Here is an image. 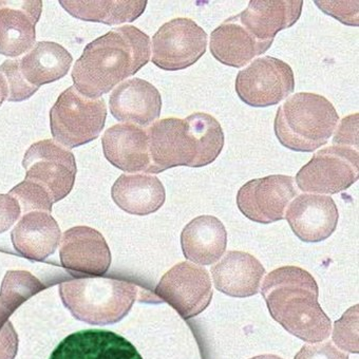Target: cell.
<instances>
[{
	"mask_svg": "<svg viewBox=\"0 0 359 359\" xmlns=\"http://www.w3.org/2000/svg\"><path fill=\"white\" fill-rule=\"evenodd\" d=\"M8 97V87L3 75L0 74V106L3 105L4 102Z\"/></svg>",
	"mask_w": 359,
	"mask_h": 359,
	"instance_id": "36",
	"label": "cell"
},
{
	"mask_svg": "<svg viewBox=\"0 0 359 359\" xmlns=\"http://www.w3.org/2000/svg\"><path fill=\"white\" fill-rule=\"evenodd\" d=\"M109 107L116 120L143 128L160 118L162 97L152 83L135 77L123 81L112 91Z\"/></svg>",
	"mask_w": 359,
	"mask_h": 359,
	"instance_id": "17",
	"label": "cell"
},
{
	"mask_svg": "<svg viewBox=\"0 0 359 359\" xmlns=\"http://www.w3.org/2000/svg\"><path fill=\"white\" fill-rule=\"evenodd\" d=\"M295 90L291 66L272 56H263L238 73L236 93L250 107L264 108L287 99Z\"/></svg>",
	"mask_w": 359,
	"mask_h": 359,
	"instance_id": "8",
	"label": "cell"
},
{
	"mask_svg": "<svg viewBox=\"0 0 359 359\" xmlns=\"http://www.w3.org/2000/svg\"><path fill=\"white\" fill-rule=\"evenodd\" d=\"M285 219L302 241L314 243L327 239L335 231L339 214L329 196L304 194L290 204Z\"/></svg>",
	"mask_w": 359,
	"mask_h": 359,
	"instance_id": "16",
	"label": "cell"
},
{
	"mask_svg": "<svg viewBox=\"0 0 359 359\" xmlns=\"http://www.w3.org/2000/svg\"><path fill=\"white\" fill-rule=\"evenodd\" d=\"M8 87L7 101L22 102L30 99L39 88L31 86L22 76L20 69V60H8L0 66Z\"/></svg>",
	"mask_w": 359,
	"mask_h": 359,
	"instance_id": "29",
	"label": "cell"
},
{
	"mask_svg": "<svg viewBox=\"0 0 359 359\" xmlns=\"http://www.w3.org/2000/svg\"><path fill=\"white\" fill-rule=\"evenodd\" d=\"M49 359H143L130 341L105 330H83L67 336Z\"/></svg>",
	"mask_w": 359,
	"mask_h": 359,
	"instance_id": "15",
	"label": "cell"
},
{
	"mask_svg": "<svg viewBox=\"0 0 359 359\" xmlns=\"http://www.w3.org/2000/svg\"><path fill=\"white\" fill-rule=\"evenodd\" d=\"M16 252L32 261H43L55 252L62 231L55 219L46 212L25 214L11 233Z\"/></svg>",
	"mask_w": 359,
	"mask_h": 359,
	"instance_id": "22",
	"label": "cell"
},
{
	"mask_svg": "<svg viewBox=\"0 0 359 359\" xmlns=\"http://www.w3.org/2000/svg\"><path fill=\"white\" fill-rule=\"evenodd\" d=\"M294 359H348V355L327 341L302 346Z\"/></svg>",
	"mask_w": 359,
	"mask_h": 359,
	"instance_id": "33",
	"label": "cell"
},
{
	"mask_svg": "<svg viewBox=\"0 0 359 359\" xmlns=\"http://www.w3.org/2000/svg\"><path fill=\"white\" fill-rule=\"evenodd\" d=\"M250 359H283L281 358V357L276 356V355H271V354H266V355H259V356L254 357V358Z\"/></svg>",
	"mask_w": 359,
	"mask_h": 359,
	"instance_id": "38",
	"label": "cell"
},
{
	"mask_svg": "<svg viewBox=\"0 0 359 359\" xmlns=\"http://www.w3.org/2000/svg\"><path fill=\"white\" fill-rule=\"evenodd\" d=\"M106 158L125 172L149 173L147 130L133 124H116L102 139Z\"/></svg>",
	"mask_w": 359,
	"mask_h": 359,
	"instance_id": "18",
	"label": "cell"
},
{
	"mask_svg": "<svg viewBox=\"0 0 359 359\" xmlns=\"http://www.w3.org/2000/svg\"><path fill=\"white\" fill-rule=\"evenodd\" d=\"M151 45L147 34L133 26L114 29L86 46L73 67L77 91L97 99L148 64Z\"/></svg>",
	"mask_w": 359,
	"mask_h": 359,
	"instance_id": "1",
	"label": "cell"
},
{
	"mask_svg": "<svg viewBox=\"0 0 359 359\" xmlns=\"http://www.w3.org/2000/svg\"><path fill=\"white\" fill-rule=\"evenodd\" d=\"M20 204V210L25 214L31 212H46L51 214V198L45 189L30 181H22L9 193Z\"/></svg>",
	"mask_w": 359,
	"mask_h": 359,
	"instance_id": "28",
	"label": "cell"
},
{
	"mask_svg": "<svg viewBox=\"0 0 359 359\" xmlns=\"http://www.w3.org/2000/svg\"><path fill=\"white\" fill-rule=\"evenodd\" d=\"M106 118L107 106L103 99H90L70 86L50 110L52 137L67 148L85 145L100 137Z\"/></svg>",
	"mask_w": 359,
	"mask_h": 359,
	"instance_id": "5",
	"label": "cell"
},
{
	"mask_svg": "<svg viewBox=\"0 0 359 359\" xmlns=\"http://www.w3.org/2000/svg\"><path fill=\"white\" fill-rule=\"evenodd\" d=\"M10 316H11V315H10L3 306H0V331L3 329L4 325H6V323L9 321L8 319H9Z\"/></svg>",
	"mask_w": 359,
	"mask_h": 359,
	"instance_id": "37",
	"label": "cell"
},
{
	"mask_svg": "<svg viewBox=\"0 0 359 359\" xmlns=\"http://www.w3.org/2000/svg\"><path fill=\"white\" fill-rule=\"evenodd\" d=\"M333 341L342 350L355 354L359 352L358 304L348 309L344 316L336 321L333 330Z\"/></svg>",
	"mask_w": 359,
	"mask_h": 359,
	"instance_id": "30",
	"label": "cell"
},
{
	"mask_svg": "<svg viewBox=\"0 0 359 359\" xmlns=\"http://www.w3.org/2000/svg\"><path fill=\"white\" fill-rule=\"evenodd\" d=\"M114 203L130 215L147 216L160 210L166 194L160 180L152 175H121L111 189Z\"/></svg>",
	"mask_w": 359,
	"mask_h": 359,
	"instance_id": "23",
	"label": "cell"
},
{
	"mask_svg": "<svg viewBox=\"0 0 359 359\" xmlns=\"http://www.w3.org/2000/svg\"><path fill=\"white\" fill-rule=\"evenodd\" d=\"M208 34L191 18H175L152 37L151 62L165 71L184 70L205 54Z\"/></svg>",
	"mask_w": 359,
	"mask_h": 359,
	"instance_id": "10",
	"label": "cell"
},
{
	"mask_svg": "<svg viewBox=\"0 0 359 359\" xmlns=\"http://www.w3.org/2000/svg\"><path fill=\"white\" fill-rule=\"evenodd\" d=\"M149 173L177 166L203 167L199 144L187 118H168L147 129Z\"/></svg>",
	"mask_w": 359,
	"mask_h": 359,
	"instance_id": "9",
	"label": "cell"
},
{
	"mask_svg": "<svg viewBox=\"0 0 359 359\" xmlns=\"http://www.w3.org/2000/svg\"><path fill=\"white\" fill-rule=\"evenodd\" d=\"M22 166L27 181L47 191L52 202L66 198L74 187L77 167L74 154L53 140L31 145L25 154Z\"/></svg>",
	"mask_w": 359,
	"mask_h": 359,
	"instance_id": "7",
	"label": "cell"
},
{
	"mask_svg": "<svg viewBox=\"0 0 359 359\" xmlns=\"http://www.w3.org/2000/svg\"><path fill=\"white\" fill-rule=\"evenodd\" d=\"M359 177L358 150L331 146L319 150L296 175L300 191L335 195L346 191Z\"/></svg>",
	"mask_w": 359,
	"mask_h": 359,
	"instance_id": "6",
	"label": "cell"
},
{
	"mask_svg": "<svg viewBox=\"0 0 359 359\" xmlns=\"http://www.w3.org/2000/svg\"><path fill=\"white\" fill-rule=\"evenodd\" d=\"M156 294L184 319L201 314L212 298V280L204 267L181 262L162 277Z\"/></svg>",
	"mask_w": 359,
	"mask_h": 359,
	"instance_id": "11",
	"label": "cell"
},
{
	"mask_svg": "<svg viewBox=\"0 0 359 359\" xmlns=\"http://www.w3.org/2000/svg\"><path fill=\"white\" fill-rule=\"evenodd\" d=\"M261 293L273 318L292 335L311 344L329 337L331 320L318 304V285L306 269H275L264 279Z\"/></svg>",
	"mask_w": 359,
	"mask_h": 359,
	"instance_id": "2",
	"label": "cell"
},
{
	"mask_svg": "<svg viewBox=\"0 0 359 359\" xmlns=\"http://www.w3.org/2000/svg\"><path fill=\"white\" fill-rule=\"evenodd\" d=\"M18 346V334L12 323L7 321L0 331V359H14Z\"/></svg>",
	"mask_w": 359,
	"mask_h": 359,
	"instance_id": "35",
	"label": "cell"
},
{
	"mask_svg": "<svg viewBox=\"0 0 359 359\" xmlns=\"http://www.w3.org/2000/svg\"><path fill=\"white\" fill-rule=\"evenodd\" d=\"M45 289V285L30 273L10 271L0 290V306L12 315L24 302Z\"/></svg>",
	"mask_w": 359,
	"mask_h": 359,
	"instance_id": "27",
	"label": "cell"
},
{
	"mask_svg": "<svg viewBox=\"0 0 359 359\" xmlns=\"http://www.w3.org/2000/svg\"><path fill=\"white\" fill-rule=\"evenodd\" d=\"M327 15L334 16L342 24L358 26V1H316Z\"/></svg>",
	"mask_w": 359,
	"mask_h": 359,
	"instance_id": "31",
	"label": "cell"
},
{
	"mask_svg": "<svg viewBox=\"0 0 359 359\" xmlns=\"http://www.w3.org/2000/svg\"><path fill=\"white\" fill-rule=\"evenodd\" d=\"M181 246L185 258L194 263L214 264L226 250V229L216 217H197L183 229Z\"/></svg>",
	"mask_w": 359,
	"mask_h": 359,
	"instance_id": "24",
	"label": "cell"
},
{
	"mask_svg": "<svg viewBox=\"0 0 359 359\" xmlns=\"http://www.w3.org/2000/svg\"><path fill=\"white\" fill-rule=\"evenodd\" d=\"M60 258L72 276L100 277L111 264L109 246L100 231L88 226H75L60 239Z\"/></svg>",
	"mask_w": 359,
	"mask_h": 359,
	"instance_id": "13",
	"label": "cell"
},
{
	"mask_svg": "<svg viewBox=\"0 0 359 359\" xmlns=\"http://www.w3.org/2000/svg\"><path fill=\"white\" fill-rule=\"evenodd\" d=\"M43 1L0 0V54L20 57L30 51L36 41V27Z\"/></svg>",
	"mask_w": 359,
	"mask_h": 359,
	"instance_id": "14",
	"label": "cell"
},
{
	"mask_svg": "<svg viewBox=\"0 0 359 359\" xmlns=\"http://www.w3.org/2000/svg\"><path fill=\"white\" fill-rule=\"evenodd\" d=\"M72 55L53 41H39L22 58L20 69L31 86L39 88L62 79L70 70Z\"/></svg>",
	"mask_w": 359,
	"mask_h": 359,
	"instance_id": "25",
	"label": "cell"
},
{
	"mask_svg": "<svg viewBox=\"0 0 359 359\" xmlns=\"http://www.w3.org/2000/svg\"><path fill=\"white\" fill-rule=\"evenodd\" d=\"M60 5L73 18L83 22L114 25L133 22L140 18L147 7L146 0L133 1H99V0H62Z\"/></svg>",
	"mask_w": 359,
	"mask_h": 359,
	"instance_id": "26",
	"label": "cell"
},
{
	"mask_svg": "<svg viewBox=\"0 0 359 359\" xmlns=\"http://www.w3.org/2000/svg\"><path fill=\"white\" fill-rule=\"evenodd\" d=\"M22 215L20 204L12 196L0 194V233L11 229Z\"/></svg>",
	"mask_w": 359,
	"mask_h": 359,
	"instance_id": "34",
	"label": "cell"
},
{
	"mask_svg": "<svg viewBox=\"0 0 359 359\" xmlns=\"http://www.w3.org/2000/svg\"><path fill=\"white\" fill-rule=\"evenodd\" d=\"M302 7V0H252L238 18L255 39L266 43L274 41L277 33L294 26Z\"/></svg>",
	"mask_w": 359,
	"mask_h": 359,
	"instance_id": "19",
	"label": "cell"
},
{
	"mask_svg": "<svg viewBox=\"0 0 359 359\" xmlns=\"http://www.w3.org/2000/svg\"><path fill=\"white\" fill-rule=\"evenodd\" d=\"M272 45L273 41L262 43L255 39L242 26L238 15L224 20L210 34L212 55L221 64L233 68H242Z\"/></svg>",
	"mask_w": 359,
	"mask_h": 359,
	"instance_id": "20",
	"label": "cell"
},
{
	"mask_svg": "<svg viewBox=\"0 0 359 359\" xmlns=\"http://www.w3.org/2000/svg\"><path fill=\"white\" fill-rule=\"evenodd\" d=\"M64 306L83 323L107 325L122 320L137 300L133 283L104 277H83L60 285Z\"/></svg>",
	"mask_w": 359,
	"mask_h": 359,
	"instance_id": "4",
	"label": "cell"
},
{
	"mask_svg": "<svg viewBox=\"0 0 359 359\" xmlns=\"http://www.w3.org/2000/svg\"><path fill=\"white\" fill-rule=\"evenodd\" d=\"M339 122L333 104L316 93L292 95L277 110L274 130L285 148L313 152L325 145Z\"/></svg>",
	"mask_w": 359,
	"mask_h": 359,
	"instance_id": "3",
	"label": "cell"
},
{
	"mask_svg": "<svg viewBox=\"0 0 359 359\" xmlns=\"http://www.w3.org/2000/svg\"><path fill=\"white\" fill-rule=\"evenodd\" d=\"M297 193L293 177L269 175L245 183L238 191L237 205L250 220L269 224L285 219V210Z\"/></svg>",
	"mask_w": 359,
	"mask_h": 359,
	"instance_id": "12",
	"label": "cell"
},
{
	"mask_svg": "<svg viewBox=\"0 0 359 359\" xmlns=\"http://www.w3.org/2000/svg\"><path fill=\"white\" fill-rule=\"evenodd\" d=\"M333 144L342 147L358 148V114L344 118L338 126Z\"/></svg>",
	"mask_w": 359,
	"mask_h": 359,
	"instance_id": "32",
	"label": "cell"
},
{
	"mask_svg": "<svg viewBox=\"0 0 359 359\" xmlns=\"http://www.w3.org/2000/svg\"><path fill=\"white\" fill-rule=\"evenodd\" d=\"M265 274L264 267L252 255L231 250L212 267V279L218 291L231 297L256 295Z\"/></svg>",
	"mask_w": 359,
	"mask_h": 359,
	"instance_id": "21",
	"label": "cell"
}]
</instances>
